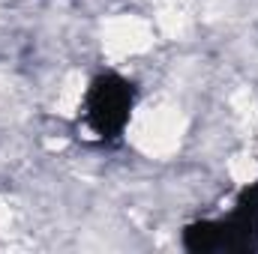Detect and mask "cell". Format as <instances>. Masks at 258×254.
<instances>
[{"label": "cell", "mask_w": 258, "mask_h": 254, "mask_svg": "<svg viewBox=\"0 0 258 254\" xmlns=\"http://www.w3.org/2000/svg\"><path fill=\"white\" fill-rule=\"evenodd\" d=\"M180 245L189 254H258V180L237 191L228 215L189 221Z\"/></svg>", "instance_id": "obj_1"}, {"label": "cell", "mask_w": 258, "mask_h": 254, "mask_svg": "<svg viewBox=\"0 0 258 254\" xmlns=\"http://www.w3.org/2000/svg\"><path fill=\"white\" fill-rule=\"evenodd\" d=\"M138 102V87L120 72H99L90 78L81 99V123L96 144H117L126 132Z\"/></svg>", "instance_id": "obj_2"}]
</instances>
